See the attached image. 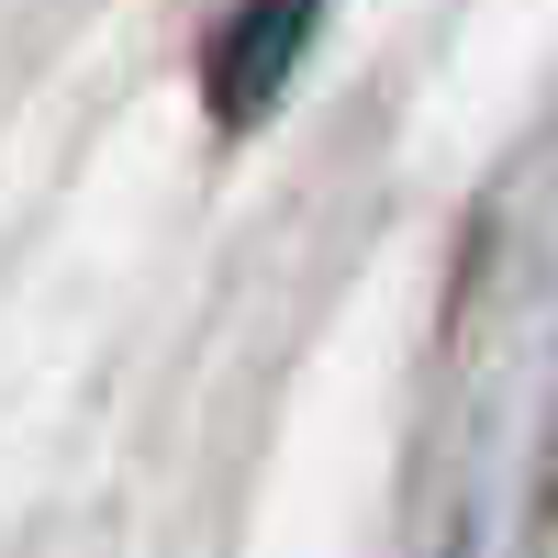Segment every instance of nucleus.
Masks as SVG:
<instances>
[{"label":"nucleus","mask_w":558,"mask_h":558,"mask_svg":"<svg viewBox=\"0 0 558 558\" xmlns=\"http://www.w3.org/2000/svg\"><path fill=\"white\" fill-rule=\"evenodd\" d=\"M313 12H324V0H235V23H223V45H213V112L223 123H257L279 101V78H291Z\"/></svg>","instance_id":"1"}]
</instances>
